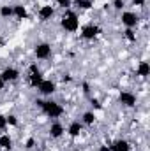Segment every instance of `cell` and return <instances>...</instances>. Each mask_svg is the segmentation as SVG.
Instances as JSON below:
<instances>
[{
  "mask_svg": "<svg viewBox=\"0 0 150 151\" xmlns=\"http://www.w3.org/2000/svg\"><path fill=\"white\" fill-rule=\"evenodd\" d=\"M36 104L48 118H60L64 114V107L55 100H36Z\"/></svg>",
  "mask_w": 150,
  "mask_h": 151,
  "instance_id": "1",
  "label": "cell"
},
{
  "mask_svg": "<svg viewBox=\"0 0 150 151\" xmlns=\"http://www.w3.org/2000/svg\"><path fill=\"white\" fill-rule=\"evenodd\" d=\"M60 25H62V28H64L66 32H71V34H73V32H78V28H79V18H78L76 12L66 9L64 16H62V19H60Z\"/></svg>",
  "mask_w": 150,
  "mask_h": 151,
  "instance_id": "2",
  "label": "cell"
},
{
  "mask_svg": "<svg viewBox=\"0 0 150 151\" xmlns=\"http://www.w3.org/2000/svg\"><path fill=\"white\" fill-rule=\"evenodd\" d=\"M42 72L39 70V67L36 63H32L30 67H28V84L32 86V88H37L39 84L42 83Z\"/></svg>",
  "mask_w": 150,
  "mask_h": 151,
  "instance_id": "3",
  "label": "cell"
},
{
  "mask_svg": "<svg viewBox=\"0 0 150 151\" xmlns=\"http://www.w3.org/2000/svg\"><path fill=\"white\" fill-rule=\"evenodd\" d=\"M101 34V28L97 27V25H94V23H90V25H85L83 28H81V39H85V40H94V39H97V35Z\"/></svg>",
  "mask_w": 150,
  "mask_h": 151,
  "instance_id": "4",
  "label": "cell"
},
{
  "mask_svg": "<svg viewBox=\"0 0 150 151\" xmlns=\"http://www.w3.org/2000/svg\"><path fill=\"white\" fill-rule=\"evenodd\" d=\"M120 21H122V25H124L125 28H136V25H138L140 18H138L134 12H131V11H125V12H122V16H120Z\"/></svg>",
  "mask_w": 150,
  "mask_h": 151,
  "instance_id": "5",
  "label": "cell"
},
{
  "mask_svg": "<svg viewBox=\"0 0 150 151\" xmlns=\"http://www.w3.org/2000/svg\"><path fill=\"white\" fill-rule=\"evenodd\" d=\"M34 55H36V58H39V60H48L51 56V46L48 42H41V44L36 46Z\"/></svg>",
  "mask_w": 150,
  "mask_h": 151,
  "instance_id": "6",
  "label": "cell"
},
{
  "mask_svg": "<svg viewBox=\"0 0 150 151\" xmlns=\"http://www.w3.org/2000/svg\"><path fill=\"white\" fill-rule=\"evenodd\" d=\"M37 90H39L41 95L50 97V95H53V93L57 91V84H55L53 81H50V79H42V83L37 86Z\"/></svg>",
  "mask_w": 150,
  "mask_h": 151,
  "instance_id": "7",
  "label": "cell"
},
{
  "mask_svg": "<svg viewBox=\"0 0 150 151\" xmlns=\"http://www.w3.org/2000/svg\"><path fill=\"white\" fill-rule=\"evenodd\" d=\"M118 102L125 107H134L136 106V95L131 91H120L118 95Z\"/></svg>",
  "mask_w": 150,
  "mask_h": 151,
  "instance_id": "8",
  "label": "cell"
},
{
  "mask_svg": "<svg viewBox=\"0 0 150 151\" xmlns=\"http://www.w3.org/2000/svg\"><path fill=\"white\" fill-rule=\"evenodd\" d=\"M53 16H55V9H53L51 5H42L37 11L39 21H48V19H51Z\"/></svg>",
  "mask_w": 150,
  "mask_h": 151,
  "instance_id": "9",
  "label": "cell"
},
{
  "mask_svg": "<svg viewBox=\"0 0 150 151\" xmlns=\"http://www.w3.org/2000/svg\"><path fill=\"white\" fill-rule=\"evenodd\" d=\"M2 77H4L5 83H14V81H18V77H20V70L14 69V67H5L4 72H2Z\"/></svg>",
  "mask_w": 150,
  "mask_h": 151,
  "instance_id": "10",
  "label": "cell"
},
{
  "mask_svg": "<svg viewBox=\"0 0 150 151\" xmlns=\"http://www.w3.org/2000/svg\"><path fill=\"white\" fill-rule=\"evenodd\" d=\"M64 132H66V128H64V125H62L60 121H53V123H51V127H50V135H51L53 139H60V137L64 135Z\"/></svg>",
  "mask_w": 150,
  "mask_h": 151,
  "instance_id": "11",
  "label": "cell"
},
{
  "mask_svg": "<svg viewBox=\"0 0 150 151\" xmlns=\"http://www.w3.org/2000/svg\"><path fill=\"white\" fill-rule=\"evenodd\" d=\"M110 151H131V144L125 139H117L110 144Z\"/></svg>",
  "mask_w": 150,
  "mask_h": 151,
  "instance_id": "12",
  "label": "cell"
},
{
  "mask_svg": "<svg viewBox=\"0 0 150 151\" xmlns=\"http://www.w3.org/2000/svg\"><path fill=\"white\" fill-rule=\"evenodd\" d=\"M81 130H83V123L81 121H71L69 127H67V134L71 137H78L81 134Z\"/></svg>",
  "mask_w": 150,
  "mask_h": 151,
  "instance_id": "13",
  "label": "cell"
},
{
  "mask_svg": "<svg viewBox=\"0 0 150 151\" xmlns=\"http://www.w3.org/2000/svg\"><path fill=\"white\" fill-rule=\"evenodd\" d=\"M28 14H27V7L25 5H21V4H16V5H12V18H16V19H25Z\"/></svg>",
  "mask_w": 150,
  "mask_h": 151,
  "instance_id": "14",
  "label": "cell"
},
{
  "mask_svg": "<svg viewBox=\"0 0 150 151\" xmlns=\"http://www.w3.org/2000/svg\"><path fill=\"white\" fill-rule=\"evenodd\" d=\"M0 148L2 150H11L12 148V139L9 134H2L0 135Z\"/></svg>",
  "mask_w": 150,
  "mask_h": 151,
  "instance_id": "15",
  "label": "cell"
},
{
  "mask_svg": "<svg viewBox=\"0 0 150 151\" xmlns=\"http://www.w3.org/2000/svg\"><path fill=\"white\" fill-rule=\"evenodd\" d=\"M136 72H138V76H141V77H147V76H150V65H149V62H140V65H138Z\"/></svg>",
  "mask_w": 150,
  "mask_h": 151,
  "instance_id": "16",
  "label": "cell"
},
{
  "mask_svg": "<svg viewBox=\"0 0 150 151\" xmlns=\"http://www.w3.org/2000/svg\"><path fill=\"white\" fill-rule=\"evenodd\" d=\"M81 123H83V125H88V127H90V125H94V123H95V114L90 113V111H88V113H85V114H83V118H81Z\"/></svg>",
  "mask_w": 150,
  "mask_h": 151,
  "instance_id": "17",
  "label": "cell"
},
{
  "mask_svg": "<svg viewBox=\"0 0 150 151\" xmlns=\"http://www.w3.org/2000/svg\"><path fill=\"white\" fill-rule=\"evenodd\" d=\"M0 16L2 18H12V5H2L0 7Z\"/></svg>",
  "mask_w": 150,
  "mask_h": 151,
  "instance_id": "18",
  "label": "cell"
},
{
  "mask_svg": "<svg viewBox=\"0 0 150 151\" xmlns=\"http://www.w3.org/2000/svg\"><path fill=\"white\" fill-rule=\"evenodd\" d=\"M124 37L127 39L129 42H136V32H134V28H125L124 30Z\"/></svg>",
  "mask_w": 150,
  "mask_h": 151,
  "instance_id": "19",
  "label": "cell"
},
{
  "mask_svg": "<svg viewBox=\"0 0 150 151\" xmlns=\"http://www.w3.org/2000/svg\"><path fill=\"white\" fill-rule=\"evenodd\" d=\"M94 5V2L92 0H79L78 4H76V7H79L81 11H87V9H90Z\"/></svg>",
  "mask_w": 150,
  "mask_h": 151,
  "instance_id": "20",
  "label": "cell"
},
{
  "mask_svg": "<svg viewBox=\"0 0 150 151\" xmlns=\"http://www.w3.org/2000/svg\"><path fill=\"white\" fill-rule=\"evenodd\" d=\"M5 121H7V125H11V127H16V125H18V118H16L14 114L5 116Z\"/></svg>",
  "mask_w": 150,
  "mask_h": 151,
  "instance_id": "21",
  "label": "cell"
},
{
  "mask_svg": "<svg viewBox=\"0 0 150 151\" xmlns=\"http://www.w3.org/2000/svg\"><path fill=\"white\" fill-rule=\"evenodd\" d=\"M55 2H57L62 9H69V7L73 5V0H55Z\"/></svg>",
  "mask_w": 150,
  "mask_h": 151,
  "instance_id": "22",
  "label": "cell"
},
{
  "mask_svg": "<svg viewBox=\"0 0 150 151\" xmlns=\"http://www.w3.org/2000/svg\"><path fill=\"white\" fill-rule=\"evenodd\" d=\"M113 7L117 11H122L124 9V0H113Z\"/></svg>",
  "mask_w": 150,
  "mask_h": 151,
  "instance_id": "23",
  "label": "cell"
},
{
  "mask_svg": "<svg viewBox=\"0 0 150 151\" xmlns=\"http://www.w3.org/2000/svg\"><path fill=\"white\" fill-rule=\"evenodd\" d=\"M7 128V121H5V116L0 114V130H5Z\"/></svg>",
  "mask_w": 150,
  "mask_h": 151,
  "instance_id": "24",
  "label": "cell"
},
{
  "mask_svg": "<svg viewBox=\"0 0 150 151\" xmlns=\"http://www.w3.org/2000/svg\"><path fill=\"white\" fill-rule=\"evenodd\" d=\"M90 104H92V107H94V109H101V107H103V106H101V102H99L97 99H92V100H90Z\"/></svg>",
  "mask_w": 150,
  "mask_h": 151,
  "instance_id": "25",
  "label": "cell"
},
{
  "mask_svg": "<svg viewBox=\"0 0 150 151\" xmlns=\"http://www.w3.org/2000/svg\"><path fill=\"white\" fill-rule=\"evenodd\" d=\"M34 144H36V141H34V139H28V141L25 142V148H27V150H32Z\"/></svg>",
  "mask_w": 150,
  "mask_h": 151,
  "instance_id": "26",
  "label": "cell"
},
{
  "mask_svg": "<svg viewBox=\"0 0 150 151\" xmlns=\"http://www.w3.org/2000/svg\"><path fill=\"white\" fill-rule=\"evenodd\" d=\"M133 4L138 7H145V0H133Z\"/></svg>",
  "mask_w": 150,
  "mask_h": 151,
  "instance_id": "27",
  "label": "cell"
},
{
  "mask_svg": "<svg viewBox=\"0 0 150 151\" xmlns=\"http://www.w3.org/2000/svg\"><path fill=\"white\" fill-rule=\"evenodd\" d=\"M83 91H85V93H88V91H90V86H88V83H83Z\"/></svg>",
  "mask_w": 150,
  "mask_h": 151,
  "instance_id": "28",
  "label": "cell"
},
{
  "mask_svg": "<svg viewBox=\"0 0 150 151\" xmlns=\"http://www.w3.org/2000/svg\"><path fill=\"white\" fill-rule=\"evenodd\" d=\"M99 151H110V146H108V144H103V146L99 148Z\"/></svg>",
  "mask_w": 150,
  "mask_h": 151,
  "instance_id": "29",
  "label": "cell"
},
{
  "mask_svg": "<svg viewBox=\"0 0 150 151\" xmlns=\"http://www.w3.org/2000/svg\"><path fill=\"white\" fill-rule=\"evenodd\" d=\"M4 86H5V81H4V77L0 74V90H4Z\"/></svg>",
  "mask_w": 150,
  "mask_h": 151,
  "instance_id": "30",
  "label": "cell"
},
{
  "mask_svg": "<svg viewBox=\"0 0 150 151\" xmlns=\"http://www.w3.org/2000/svg\"><path fill=\"white\" fill-rule=\"evenodd\" d=\"M62 79H64V81H66V83H69V81H71V77H69V74H67V76H64V77H62Z\"/></svg>",
  "mask_w": 150,
  "mask_h": 151,
  "instance_id": "31",
  "label": "cell"
},
{
  "mask_svg": "<svg viewBox=\"0 0 150 151\" xmlns=\"http://www.w3.org/2000/svg\"><path fill=\"white\" fill-rule=\"evenodd\" d=\"M0 46H2V37H0Z\"/></svg>",
  "mask_w": 150,
  "mask_h": 151,
  "instance_id": "32",
  "label": "cell"
},
{
  "mask_svg": "<svg viewBox=\"0 0 150 151\" xmlns=\"http://www.w3.org/2000/svg\"><path fill=\"white\" fill-rule=\"evenodd\" d=\"M92 2H94V0H92Z\"/></svg>",
  "mask_w": 150,
  "mask_h": 151,
  "instance_id": "33",
  "label": "cell"
}]
</instances>
